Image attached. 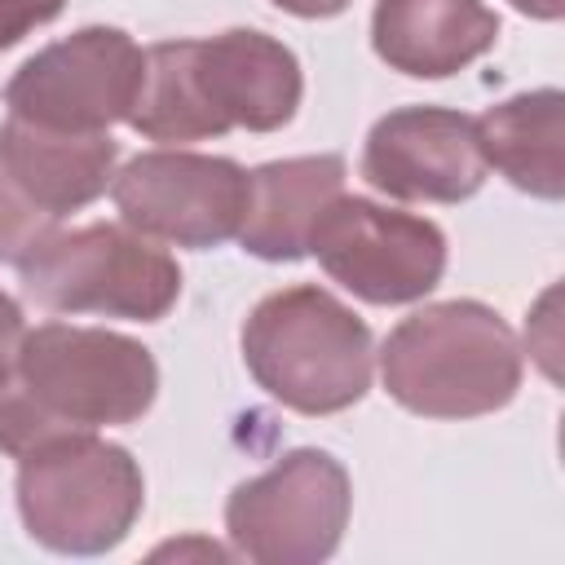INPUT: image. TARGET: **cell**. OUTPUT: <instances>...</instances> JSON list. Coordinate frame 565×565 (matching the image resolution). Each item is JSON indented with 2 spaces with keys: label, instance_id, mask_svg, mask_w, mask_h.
Instances as JSON below:
<instances>
[{
  "label": "cell",
  "instance_id": "6da1fadb",
  "mask_svg": "<svg viewBox=\"0 0 565 565\" xmlns=\"http://www.w3.org/2000/svg\"><path fill=\"white\" fill-rule=\"evenodd\" d=\"M159 393L154 353L106 327L40 322L22 335L18 366L0 384V450L9 459L66 433L137 424Z\"/></svg>",
  "mask_w": 565,
  "mask_h": 565
},
{
  "label": "cell",
  "instance_id": "7a4b0ae2",
  "mask_svg": "<svg viewBox=\"0 0 565 565\" xmlns=\"http://www.w3.org/2000/svg\"><path fill=\"white\" fill-rule=\"evenodd\" d=\"M388 397L424 419H477L521 388L516 331L481 300H437L402 318L380 344Z\"/></svg>",
  "mask_w": 565,
  "mask_h": 565
},
{
  "label": "cell",
  "instance_id": "3957f363",
  "mask_svg": "<svg viewBox=\"0 0 565 565\" xmlns=\"http://www.w3.org/2000/svg\"><path fill=\"white\" fill-rule=\"evenodd\" d=\"M252 380L300 415H335L366 397L375 349L371 327L318 282L269 291L243 322Z\"/></svg>",
  "mask_w": 565,
  "mask_h": 565
},
{
  "label": "cell",
  "instance_id": "277c9868",
  "mask_svg": "<svg viewBox=\"0 0 565 565\" xmlns=\"http://www.w3.org/2000/svg\"><path fill=\"white\" fill-rule=\"evenodd\" d=\"M13 490L26 534L66 556L119 547L146 503V477L132 450L97 433H66L22 455Z\"/></svg>",
  "mask_w": 565,
  "mask_h": 565
},
{
  "label": "cell",
  "instance_id": "5b68a950",
  "mask_svg": "<svg viewBox=\"0 0 565 565\" xmlns=\"http://www.w3.org/2000/svg\"><path fill=\"white\" fill-rule=\"evenodd\" d=\"M22 291L53 313L159 322L181 296L177 260L124 221L53 230L22 265Z\"/></svg>",
  "mask_w": 565,
  "mask_h": 565
},
{
  "label": "cell",
  "instance_id": "8992f818",
  "mask_svg": "<svg viewBox=\"0 0 565 565\" xmlns=\"http://www.w3.org/2000/svg\"><path fill=\"white\" fill-rule=\"evenodd\" d=\"M349 512L353 481L344 463L318 446H300L234 486L225 499V534L234 552L256 565H318L340 547Z\"/></svg>",
  "mask_w": 565,
  "mask_h": 565
},
{
  "label": "cell",
  "instance_id": "52a82bcc",
  "mask_svg": "<svg viewBox=\"0 0 565 565\" xmlns=\"http://www.w3.org/2000/svg\"><path fill=\"white\" fill-rule=\"evenodd\" d=\"M309 252L344 291L366 305L424 300L446 274V234L428 216L358 194H335L318 212Z\"/></svg>",
  "mask_w": 565,
  "mask_h": 565
},
{
  "label": "cell",
  "instance_id": "ba28073f",
  "mask_svg": "<svg viewBox=\"0 0 565 565\" xmlns=\"http://www.w3.org/2000/svg\"><path fill=\"white\" fill-rule=\"evenodd\" d=\"M146 53L119 26H79L44 44L4 84V106L18 119L62 132H110L128 124L141 88Z\"/></svg>",
  "mask_w": 565,
  "mask_h": 565
},
{
  "label": "cell",
  "instance_id": "9c48e42d",
  "mask_svg": "<svg viewBox=\"0 0 565 565\" xmlns=\"http://www.w3.org/2000/svg\"><path fill=\"white\" fill-rule=\"evenodd\" d=\"M110 199L128 230L203 252L238 238L247 212V168L225 154L146 150L115 172Z\"/></svg>",
  "mask_w": 565,
  "mask_h": 565
},
{
  "label": "cell",
  "instance_id": "30bf717a",
  "mask_svg": "<svg viewBox=\"0 0 565 565\" xmlns=\"http://www.w3.org/2000/svg\"><path fill=\"white\" fill-rule=\"evenodd\" d=\"M486 172L472 115L446 106H397L371 124L362 146L366 185L402 203H463Z\"/></svg>",
  "mask_w": 565,
  "mask_h": 565
},
{
  "label": "cell",
  "instance_id": "8fae6325",
  "mask_svg": "<svg viewBox=\"0 0 565 565\" xmlns=\"http://www.w3.org/2000/svg\"><path fill=\"white\" fill-rule=\"evenodd\" d=\"M194 75L221 137L230 128L274 132L291 124L305 93L296 53L282 40L252 26L194 40Z\"/></svg>",
  "mask_w": 565,
  "mask_h": 565
},
{
  "label": "cell",
  "instance_id": "7c38bea8",
  "mask_svg": "<svg viewBox=\"0 0 565 565\" xmlns=\"http://www.w3.org/2000/svg\"><path fill=\"white\" fill-rule=\"evenodd\" d=\"M499 13L486 0H375L371 49L411 79H446L490 53Z\"/></svg>",
  "mask_w": 565,
  "mask_h": 565
},
{
  "label": "cell",
  "instance_id": "4fadbf2b",
  "mask_svg": "<svg viewBox=\"0 0 565 565\" xmlns=\"http://www.w3.org/2000/svg\"><path fill=\"white\" fill-rule=\"evenodd\" d=\"M0 163L57 221L88 207L115 181L119 141L110 132H62L18 115L0 124Z\"/></svg>",
  "mask_w": 565,
  "mask_h": 565
},
{
  "label": "cell",
  "instance_id": "5bb4252c",
  "mask_svg": "<svg viewBox=\"0 0 565 565\" xmlns=\"http://www.w3.org/2000/svg\"><path fill=\"white\" fill-rule=\"evenodd\" d=\"M340 154H296L274 159L247 172V212L238 225L243 252L260 260H300L309 256V230L318 212L344 194Z\"/></svg>",
  "mask_w": 565,
  "mask_h": 565
},
{
  "label": "cell",
  "instance_id": "9a60e30c",
  "mask_svg": "<svg viewBox=\"0 0 565 565\" xmlns=\"http://www.w3.org/2000/svg\"><path fill=\"white\" fill-rule=\"evenodd\" d=\"M477 124V146L486 168L503 172L516 190L534 199H561L565 194V97L561 88H534L516 93Z\"/></svg>",
  "mask_w": 565,
  "mask_h": 565
},
{
  "label": "cell",
  "instance_id": "2e32d148",
  "mask_svg": "<svg viewBox=\"0 0 565 565\" xmlns=\"http://www.w3.org/2000/svg\"><path fill=\"white\" fill-rule=\"evenodd\" d=\"M57 230V216L44 212L0 163V260L22 265L49 234Z\"/></svg>",
  "mask_w": 565,
  "mask_h": 565
},
{
  "label": "cell",
  "instance_id": "e0dca14e",
  "mask_svg": "<svg viewBox=\"0 0 565 565\" xmlns=\"http://www.w3.org/2000/svg\"><path fill=\"white\" fill-rule=\"evenodd\" d=\"M66 0H0V53L26 40L35 26L53 22Z\"/></svg>",
  "mask_w": 565,
  "mask_h": 565
},
{
  "label": "cell",
  "instance_id": "ac0fdd59",
  "mask_svg": "<svg viewBox=\"0 0 565 565\" xmlns=\"http://www.w3.org/2000/svg\"><path fill=\"white\" fill-rule=\"evenodd\" d=\"M22 335H26V318H22V305L0 291V384L13 375L18 366V349H22Z\"/></svg>",
  "mask_w": 565,
  "mask_h": 565
},
{
  "label": "cell",
  "instance_id": "d6986e66",
  "mask_svg": "<svg viewBox=\"0 0 565 565\" xmlns=\"http://www.w3.org/2000/svg\"><path fill=\"white\" fill-rule=\"evenodd\" d=\"M278 4L282 13H296V18H335L349 9V0H269Z\"/></svg>",
  "mask_w": 565,
  "mask_h": 565
},
{
  "label": "cell",
  "instance_id": "ffe728a7",
  "mask_svg": "<svg viewBox=\"0 0 565 565\" xmlns=\"http://www.w3.org/2000/svg\"><path fill=\"white\" fill-rule=\"evenodd\" d=\"M512 9H521V13L539 18V22H556L565 13V0H512Z\"/></svg>",
  "mask_w": 565,
  "mask_h": 565
}]
</instances>
